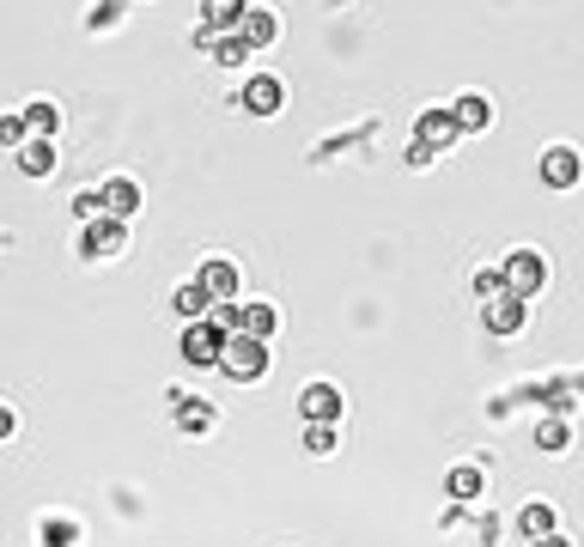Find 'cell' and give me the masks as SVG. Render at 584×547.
Instances as JSON below:
<instances>
[{
	"label": "cell",
	"mask_w": 584,
	"mask_h": 547,
	"mask_svg": "<svg viewBox=\"0 0 584 547\" xmlns=\"http://www.w3.org/2000/svg\"><path fill=\"white\" fill-rule=\"evenodd\" d=\"M219 371H226L232 383H256L268 371V341H250V335H226V347H219Z\"/></svg>",
	"instance_id": "obj_1"
},
{
	"label": "cell",
	"mask_w": 584,
	"mask_h": 547,
	"mask_svg": "<svg viewBox=\"0 0 584 547\" xmlns=\"http://www.w3.org/2000/svg\"><path fill=\"white\" fill-rule=\"evenodd\" d=\"M499 274H505V292H511V298H524V304H530V298L542 292V280H548V262H542L536 250H511Z\"/></svg>",
	"instance_id": "obj_2"
},
{
	"label": "cell",
	"mask_w": 584,
	"mask_h": 547,
	"mask_svg": "<svg viewBox=\"0 0 584 547\" xmlns=\"http://www.w3.org/2000/svg\"><path fill=\"white\" fill-rule=\"evenodd\" d=\"M481 317H487V335H499V341H505V335H518V329L530 323V304L505 292V298H487V304H481Z\"/></svg>",
	"instance_id": "obj_3"
},
{
	"label": "cell",
	"mask_w": 584,
	"mask_h": 547,
	"mask_svg": "<svg viewBox=\"0 0 584 547\" xmlns=\"http://www.w3.org/2000/svg\"><path fill=\"white\" fill-rule=\"evenodd\" d=\"M219 347H226V335H219V329L201 317V323L183 329V347H177V353H183L189 365H219Z\"/></svg>",
	"instance_id": "obj_4"
},
{
	"label": "cell",
	"mask_w": 584,
	"mask_h": 547,
	"mask_svg": "<svg viewBox=\"0 0 584 547\" xmlns=\"http://www.w3.org/2000/svg\"><path fill=\"white\" fill-rule=\"evenodd\" d=\"M299 414L311 426H341V389L335 383H311L305 396H299Z\"/></svg>",
	"instance_id": "obj_5"
},
{
	"label": "cell",
	"mask_w": 584,
	"mask_h": 547,
	"mask_svg": "<svg viewBox=\"0 0 584 547\" xmlns=\"http://www.w3.org/2000/svg\"><path fill=\"white\" fill-rule=\"evenodd\" d=\"M122 244H128V225L116 213H98L86 225V256H122Z\"/></svg>",
	"instance_id": "obj_6"
},
{
	"label": "cell",
	"mask_w": 584,
	"mask_h": 547,
	"mask_svg": "<svg viewBox=\"0 0 584 547\" xmlns=\"http://www.w3.org/2000/svg\"><path fill=\"white\" fill-rule=\"evenodd\" d=\"M578 177H584V159H578L572 146H548V152H542V183H548V189H572Z\"/></svg>",
	"instance_id": "obj_7"
},
{
	"label": "cell",
	"mask_w": 584,
	"mask_h": 547,
	"mask_svg": "<svg viewBox=\"0 0 584 547\" xmlns=\"http://www.w3.org/2000/svg\"><path fill=\"white\" fill-rule=\"evenodd\" d=\"M201 286L213 292V304H226V298H238V292H244V274H238V262H226V256H213V262L201 268Z\"/></svg>",
	"instance_id": "obj_8"
},
{
	"label": "cell",
	"mask_w": 584,
	"mask_h": 547,
	"mask_svg": "<svg viewBox=\"0 0 584 547\" xmlns=\"http://www.w3.org/2000/svg\"><path fill=\"white\" fill-rule=\"evenodd\" d=\"M280 98H286V86L274 80V73H256V80H244V110H250V116H274Z\"/></svg>",
	"instance_id": "obj_9"
},
{
	"label": "cell",
	"mask_w": 584,
	"mask_h": 547,
	"mask_svg": "<svg viewBox=\"0 0 584 547\" xmlns=\"http://www.w3.org/2000/svg\"><path fill=\"white\" fill-rule=\"evenodd\" d=\"M19 171H25V177H49V171H55V140L31 134V140L19 146Z\"/></svg>",
	"instance_id": "obj_10"
},
{
	"label": "cell",
	"mask_w": 584,
	"mask_h": 547,
	"mask_svg": "<svg viewBox=\"0 0 584 547\" xmlns=\"http://www.w3.org/2000/svg\"><path fill=\"white\" fill-rule=\"evenodd\" d=\"M238 37H244L250 49H268V43L280 37V19H274V13H256V7H244V19H238Z\"/></svg>",
	"instance_id": "obj_11"
},
{
	"label": "cell",
	"mask_w": 584,
	"mask_h": 547,
	"mask_svg": "<svg viewBox=\"0 0 584 547\" xmlns=\"http://www.w3.org/2000/svg\"><path fill=\"white\" fill-rule=\"evenodd\" d=\"M457 134H463V128H457V116H451V110H426V116H420V140H426L432 152H438V146H451Z\"/></svg>",
	"instance_id": "obj_12"
},
{
	"label": "cell",
	"mask_w": 584,
	"mask_h": 547,
	"mask_svg": "<svg viewBox=\"0 0 584 547\" xmlns=\"http://www.w3.org/2000/svg\"><path fill=\"white\" fill-rule=\"evenodd\" d=\"M451 116H457V128H463V134H475V128H487V122H493V104H487L481 92H469V98H457V104H451Z\"/></svg>",
	"instance_id": "obj_13"
},
{
	"label": "cell",
	"mask_w": 584,
	"mask_h": 547,
	"mask_svg": "<svg viewBox=\"0 0 584 547\" xmlns=\"http://www.w3.org/2000/svg\"><path fill=\"white\" fill-rule=\"evenodd\" d=\"M171 304H177V317H189V323H201V317H207V310H213V292H207L201 280H189V286H177V298H171Z\"/></svg>",
	"instance_id": "obj_14"
},
{
	"label": "cell",
	"mask_w": 584,
	"mask_h": 547,
	"mask_svg": "<svg viewBox=\"0 0 584 547\" xmlns=\"http://www.w3.org/2000/svg\"><path fill=\"white\" fill-rule=\"evenodd\" d=\"M140 207V183H128V177H116V183H104V213H116V219H128Z\"/></svg>",
	"instance_id": "obj_15"
},
{
	"label": "cell",
	"mask_w": 584,
	"mask_h": 547,
	"mask_svg": "<svg viewBox=\"0 0 584 547\" xmlns=\"http://www.w3.org/2000/svg\"><path fill=\"white\" fill-rule=\"evenodd\" d=\"M445 493L469 505V499H481V493H487V475H481V468H469V462H463V468H451V481H445Z\"/></svg>",
	"instance_id": "obj_16"
},
{
	"label": "cell",
	"mask_w": 584,
	"mask_h": 547,
	"mask_svg": "<svg viewBox=\"0 0 584 547\" xmlns=\"http://www.w3.org/2000/svg\"><path fill=\"white\" fill-rule=\"evenodd\" d=\"M274 329H280V310L274 304H244V335L250 341H268Z\"/></svg>",
	"instance_id": "obj_17"
},
{
	"label": "cell",
	"mask_w": 584,
	"mask_h": 547,
	"mask_svg": "<svg viewBox=\"0 0 584 547\" xmlns=\"http://www.w3.org/2000/svg\"><path fill=\"white\" fill-rule=\"evenodd\" d=\"M518 529H524L530 541L554 535V505H542V499H536V505H524V511H518Z\"/></svg>",
	"instance_id": "obj_18"
},
{
	"label": "cell",
	"mask_w": 584,
	"mask_h": 547,
	"mask_svg": "<svg viewBox=\"0 0 584 547\" xmlns=\"http://www.w3.org/2000/svg\"><path fill=\"white\" fill-rule=\"evenodd\" d=\"M238 19H244V0H207V25L226 37V31H238Z\"/></svg>",
	"instance_id": "obj_19"
},
{
	"label": "cell",
	"mask_w": 584,
	"mask_h": 547,
	"mask_svg": "<svg viewBox=\"0 0 584 547\" xmlns=\"http://www.w3.org/2000/svg\"><path fill=\"white\" fill-rule=\"evenodd\" d=\"M25 122H31V134L55 140V128H61V110H55L49 98H37V104H25Z\"/></svg>",
	"instance_id": "obj_20"
},
{
	"label": "cell",
	"mask_w": 584,
	"mask_h": 547,
	"mask_svg": "<svg viewBox=\"0 0 584 547\" xmlns=\"http://www.w3.org/2000/svg\"><path fill=\"white\" fill-rule=\"evenodd\" d=\"M207 323H213L219 335H244V304H238V298H226V304H213V310H207Z\"/></svg>",
	"instance_id": "obj_21"
},
{
	"label": "cell",
	"mask_w": 584,
	"mask_h": 547,
	"mask_svg": "<svg viewBox=\"0 0 584 547\" xmlns=\"http://www.w3.org/2000/svg\"><path fill=\"white\" fill-rule=\"evenodd\" d=\"M207 55H213L219 67H244V61H250V43H244L238 31H226V37H219V43H213Z\"/></svg>",
	"instance_id": "obj_22"
},
{
	"label": "cell",
	"mask_w": 584,
	"mask_h": 547,
	"mask_svg": "<svg viewBox=\"0 0 584 547\" xmlns=\"http://www.w3.org/2000/svg\"><path fill=\"white\" fill-rule=\"evenodd\" d=\"M566 438H572V432H566V420H560V414H554V420H542V426H536V444H542V450H548V456H560V450H566Z\"/></svg>",
	"instance_id": "obj_23"
},
{
	"label": "cell",
	"mask_w": 584,
	"mask_h": 547,
	"mask_svg": "<svg viewBox=\"0 0 584 547\" xmlns=\"http://www.w3.org/2000/svg\"><path fill=\"white\" fill-rule=\"evenodd\" d=\"M25 140H31L25 110H7V116H0V146H25Z\"/></svg>",
	"instance_id": "obj_24"
},
{
	"label": "cell",
	"mask_w": 584,
	"mask_h": 547,
	"mask_svg": "<svg viewBox=\"0 0 584 547\" xmlns=\"http://www.w3.org/2000/svg\"><path fill=\"white\" fill-rule=\"evenodd\" d=\"M542 402H548L554 414H572V408H578V383H548V389H542Z\"/></svg>",
	"instance_id": "obj_25"
},
{
	"label": "cell",
	"mask_w": 584,
	"mask_h": 547,
	"mask_svg": "<svg viewBox=\"0 0 584 547\" xmlns=\"http://www.w3.org/2000/svg\"><path fill=\"white\" fill-rule=\"evenodd\" d=\"M335 444H341V426H305V450L311 456H329Z\"/></svg>",
	"instance_id": "obj_26"
},
{
	"label": "cell",
	"mask_w": 584,
	"mask_h": 547,
	"mask_svg": "<svg viewBox=\"0 0 584 547\" xmlns=\"http://www.w3.org/2000/svg\"><path fill=\"white\" fill-rule=\"evenodd\" d=\"M177 402H183V396H177ZM177 426H183V432H207V426H213V414H207L201 402H183V408H177Z\"/></svg>",
	"instance_id": "obj_27"
},
{
	"label": "cell",
	"mask_w": 584,
	"mask_h": 547,
	"mask_svg": "<svg viewBox=\"0 0 584 547\" xmlns=\"http://www.w3.org/2000/svg\"><path fill=\"white\" fill-rule=\"evenodd\" d=\"M475 292H481V298H505V274H499V268H481V274H475Z\"/></svg>",
	"instance_id": "obj_28"
},
{
	"label": "cell",
	"mask_w": 584,
	"mask_h": 547,
	"mask_svg": "<svg viewBox=\"0 0 584 547\" xmlns=\"http://www.w3.org/2000/svg\"><path fill=\"white\" fill-rule=\"evenodd\" d=\"M73 213H80V219H86V225H92V219H98V213H104V189H86V195H80V201H73Z\"/></svg>",
	"instance_id": "obj_29"
},
{
	"label": "cell",
	"mask_w": 584,
	"mask_h": 547,
	"mask_svg": "<svg viewBox=\"0 0 584 547\" xmlns=\"http://www.w3.org/2000/svg\"><path fill=\"white\" fill-rule=\"evenodd\" d=\"M432 159H438V152H432L426 140H414V146H408V165H432Z\"/></svg>",
	"instance_id": "obj_30"
},
{
	"label": "cell",
	"mask_w": 584,
	"mask_h": 547,
	"mask_svg": "<svg viewBox=\"0 0 584 547\" xmlns=\"http://www.w3.org/2000/svg\"><path fill=\"white\" fill-rule=\"evenodd\" d=\"M13 426H19V414H13V408H0V438H13Z\"/></svg>",
	"instance_id": "obj_31"
},
{
	"label": "cell",
	"mask_w": 584,
	"mask_h": 547,
	"mask_svg": "<svg viewBox=\"0 0 584 547\" xmlns=\"http://www.w3.org/2000/svg\"><path fill=\"white\" fill-rule=\"evenodd\" d=\"M530 547H572L566 535H542V541H530Z\"/></svg>",
	"instance_id": "obj_32"
}]
</instances>
